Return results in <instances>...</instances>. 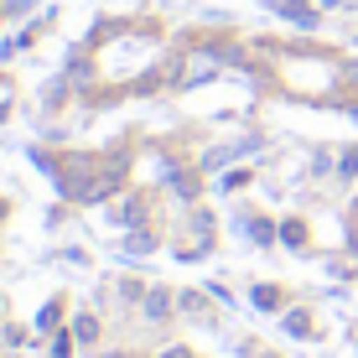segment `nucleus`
<instances>
[]
</instances>
